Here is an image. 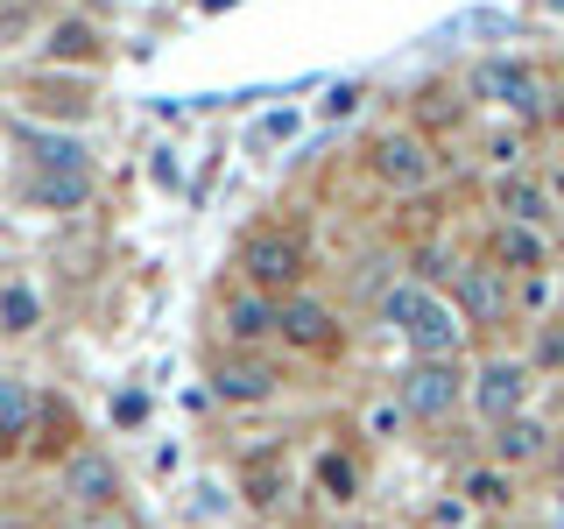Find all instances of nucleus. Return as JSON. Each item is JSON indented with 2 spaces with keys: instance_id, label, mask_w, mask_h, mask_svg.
Here are the masks:
<instances>
[{
  "instance_id": "f257e3e1",
  "label": "nucleus",
  "mask_w": 564,
  "mask_h": 529,
  "mask_svg": "<svg viewBox=\"0 0 564 529\" xmlns=\"http://www.w3.org/2000/svg\"><path fill=\"white\" fill-rule=\"evenodd\" d=\"M381 325L402 339L410 360H458V346H466V317L452 311L445 290H431L423 276H402L381 290Z\"/></svg>"
},
{
  "instance_id": "f03ea898",
  "label": "nucleus",
  "mask_w": 564,
  "mask_h": 529,
  "mask_svg": "<svg viewBox=\"0 0 564 529\" xmlns=\"http://www.w3.org/2000/svg\"><path fill=\"white\" fill-rule=\"evenodd\" d=\"M29 163H22V198L43 205V212H85L99 191V170H93V149L78 134L50 128V134H22Z\"/></svg>"
},
{
  "instance_id": "7ed1b4c3",
  "label": "nucleus",
  "mask_w": 564,
  "mask_h": 529,
  "mask_svg": "<svg viewBox=\"0 0 564 529\" xmlns=\"http://www.w3.org/2000/svg\"><path fill=\"white\" fill-rule=\"evenodd\" d=\"M234 269H240V290H261V296H304L311 290V240L282 219H261L234 240Z\"/></svg>"
},
{
  "instance_id": "20e7f679",
  "label": "nucleus",
  "mask_w": 564,
  "mask_h": 529,
  "mask_svg": "<svg viewBox=\"0 0 564 529\" xmlns=\"http://www.w3.org/2000/svg\"><path fill=\"white\" fill-rule=\"evenodd\" d=\"M423 269H431V276H423L431 290L452 296V311L466 317V332H501L508 317H516V282L494 276L480 255H452V261L423 255Z\"/></svg>"
},
{
  "instance_id": "39448f33",
  "label": "nucleus",
  "mask_w": 564,
  "mask_h": 529,
  "mask_svg": "<svg viewBox=\"0 0 564 529\" xmlns=\"http://www.w3.org/2000/svg\"><path fill=\"white\" fill-rule=\"evenodd\" d=\"M466 93L494 106V114L508 120V128H551V78H543L529 57H480L466 71Z\"/></svg>"
},
{
  "instance_id": "423d86ee",
  "label": "nucleus",
  "mask_w": 564,
  "mask_h": 529,
  "mask_svg": "<svg viewBox=\"0 0 564 529\" xmlns=\"http://www.w3.org/2000/svg\"><path fill=\"white\" fill-rule=\"evenodd\" d=\"M360 163H367V176H375L381 191H395V198H416V191H431L437 170H445V163H437L431 128H410V120H395V128H375V134H367Z\"/></svg>"
},
{
  "instance_id": "0eeeda50",
  "label": "nucleus",
  "mask_w": 564,
  "mask_h": 529,
  "mask_svg": "<svg viewBox=\"0 0 564 529\" xmlns=\"http://www.w3.org/2000/svg\"><path fill=\"white\" fill-rule=\"evenodd\" d=\"M395 410L410 417V423H445L458 402L473 396V367L466 360H402V375H395Z\"/></svg>"
},
{
  "instance_id": "6e6552de",
  "label": "nucleus",
  "mask_w": 564,
  "mask_h": 529,
  "mask_svg": "<svg viewBox=\"0 0 564 529\" xmlns=\"http://www.w3.org/2000/svg\"><path fill=\"white\" fill-rule=\"evenodd\" d=\"M57 487H64V508L70 516H120V501H128V473H120V458L106 445H78L57 466Z\"/></svg>"
},
{
  "instance_id": "1a4fd4ad",
  "label": "nucleus",
  "mask_w": 564,
  "mask_h": 529,
  "mask_svg": "<svg viewBox=\"0 0 564 529\" xmlns=\"http://www.w3.org/2000/svg\"><path fill=\"white\" fill-rule=\"evenodd\" d=\"M529 396H536V367H529L522 353H487V360L473 367V396H466V402L480 410V423L494 431V423L522 417Z\"/></svg>"
},
{
  "instance_id": "9d476101",
  "label": "nucleus",
  "mask_w": 564,
  "mask_h": 529,
  "mask_svg": "<svg viewBox=\"0 0 564 529\" xmlns=\"http://www.w3.org/2000/svg\"><path fill=\"white\" fill-rule=\"evenodd\" d=\"M275 339L296 353V360H332V353L346 346V325H339V311L325 304V296H282L275 304Z\"/></svg>"
},
{
  "instance_id": "9b49d317",
  "label": "nucleus",
  "mask_w": 564,
  "mask_h": 529,
  "mask_svg": "<svg viewBox=\"0 0 564 529\" xmlns=\"http://www.w3.org/2000/svg\"><path fill=\"white\" fill-rule=\"evenodd\" d=\"M480 261L494 276H508V282H529V276L557 269V240H551V226H501L494 219L487 240H480Z\"/></svg>"
},
{
  "instance_id": "f8f14e48",
  "label": "nucleus",
  "mask_w": 564,
  "mask_h": 529,
  "mask_svg": "<svg viewBox=\"0 0 564 529\" xmlns=\"http://www.w3.org/2000/svg\"><path fill=\"white\" fill-rule=\"evenodd\" d=\"M487 212L501 226H557V198L543 184V170H501L487 184Z\"/></svg>"
},
{
  "instance_id": "ddd939ff",
  "label": "nucleus",
  "mask_w": 564,
  "mask_h": 529,
  "mask_svg": "<svg viewBox=\"0 0 564 529\" xmlns=\"http://www.w3.org/2000/svg\"><path fill=\"white\" fill-rule=\"evenodd\" d=\"M205 381H212V396L234 402V410H261V402H275V388H282V375L261 360V353H234V346L205 367Z\"/></svg>"
},
{
  "instance_id": "4468645a",
  "label": "nucleus",
  "mask_w": 564,
  "mask_h": 529,
  "mask_svg": "<svg viewBox=\"0 0 564 529\" xmlns=\"http://www.w3.org/2000/svg\"><path fill=\"white\" fill-rule=\"evenodd\" d=\"M487 458L494 466H508V473H529V466H551L557 458V438H551V423L543 417H508V423H494L487 431Z\"/></svg>"
},
{
  "instance_id": "2eb2a0df",
  "label": "nucleus",
  "mask_w": 564,
  "mask_h": 529,
  "mask_svg": "<svg viewBox=\"0 0 564 529\" xmlns=\"http://www.w3.org/2000/svg\"><path fill=\"white\" fill-rule=\"evenodd\" d=\"M43 64L50 71H93V64H106V29L85 22V14H57V22L43 29Z\"/></svg>"
},
{
  "instance_id": "dca6fc26",
  "label": "nucleus",
  "mask_w": 564,
  "mask_h": 529,
  "mask_svg": "<svg viewBox=\"0 0 564 529\" xmlns=\"http://www.w3.org/2000/svg\"><path fill=\"white\" fill-rule=\"evenodd\" d=\"M219 332H226V346L234 353H261L275 339V296H261V290H234L219 304Z\"/></svg>"
},
{
  "instance_id": "f3484780",
  "label": "nucleus",
  "mask_w": 564,
  "mask_h": 529,
  "mask_svg": "<svg viewBox=\"0 0 564 529\" xmlns=\"http://www.w3.org/2000/svg\"><path fill=\"white\" fill-rule=\"evenodd\" d=\"M35 423H43V396H35V381L0 375V458H8V452H29Z\"/></svg>"
},
{
  "instance_id": "a211bd4d",
  "label": "nucleus",
  "mask_w": 564,
  "mask_h": 529,
  "mask_svg": "<svg viewBox=\"0 0 564 529\" xmlns=\"http://www.w3.org/2000/svg\"><path fill=\"white\" fill-rule=\"evenodd\" d=\"M458 501L480 508V516H501V508H516V473L494 466V458H487V466H466V473H458Z\"/></svg>"
},
{
  "instance_id": "6ab92c4d",
  "label": "nucleus",
  "mask_w": 564,
  "mask_h": 529,
  "mask_svg": "<svg viewBox=\"0 0 564 529\" xmlns=\"http://www.w3.org/2000/svg\"><path fill=\"white\" fill-rule=\"evenodd\" d=\"M35 325H43V290H35L29 276H0V332H8V339H29Z\"/></svg>"
},
{
  "instance_id": "aec40b11",
  "label": "nucleus",
  "mask_w": 564,
  "mask_h": 529,
  "mask_svg": "<svg viewBox=\"0 0 564 529\" xmlns=\"http://www.w3.org/2000/svg\"><path fill=\"white\" fill-rule=\"evenodd\" d=\"M29 452H43V458H64L78 452V417H64V402H50L43 396V423H35V438H29Z\"/></svg>"
},
{
  "instance_id": "412c9836",
  "label": "nucleus",
  "mask_w": 564,
  "mask_h": 529,
  "mask_svg": "<svg viewBox=\"0 0 564 529\" xmlns=\"http://www.w3.org/2000/svg\"><path fill=\"white\" fill-rule=\"evenodd\" d=\"M240 494H247V508H275L282 501V458L275 452L240 458Z\"/></svg>"
},
{
  "instance_id": "4be33fe9",
  "label": "nucleus",
  "mask_w": 564,
  "mask_h": 529,
  "mask_svg": "<svg viewBox=\"0 0 564 529\" xmlns=\"http://www.w3.org/2000/svg\"><path fill=\"white\" fill-rule=\"evenodd\" d=\"M311 481L332 494V501H352L360 494V458H352L346 445H332V452H317V466H311Z\"/></svg>"
},
{
  "instance_id": "5701e85b",
  "label": "nucleus",
  "mask_w": 564,
  "mask_h": 529,
  "mask_svg": "<svg viewBox=\"0 0 564 529\" xmlns=\"http://www.w3.org/2000/svg\"><path fill=\"white\" fill-rule=\"evenodd\" d=\"M557 290H564V269H551V276H529V282H516V311L529 317V325H551Z\"/></svg>"
},
{
  "instance_id": "b1692460",
  "label": "nucleus",
  "mask_w": 564,
  "mask_h": 529,
  "mask_svg": "<svg viewBox=\"0 0 564 529\" xmlns=\"http://www.w3.org/2000/svg\"><path fill=\"white\" fill-rule=\"evenodd\" d=\"M536 375H564V317H551V325H536V339H529L522 353Z\"/></svg>"
},
{
  "instance_id": "393cba45",
  "label": "nucleus",
  "mask_w": 564,
  "mask_h": 529,
  "mask_svg": "<svg viewBox=\"0 0 564 529\" xmlns=\"http://www.w3.org/2000/svg\"><path fill=\"white\" fill-rule=\"evenodd\" d=\"M149 388H113V396H106V417H113V431H141V423H149Z\"/></svg>"
},
{
  "instance_id": "a878e982",
  "label": "nucleus",
  "mask_w": 564,
  "mask_h": 529,
  "mask_svg": "<svg viewBox=\"0 0 564 529\" xmlns=\"http://www.w3.org/2000/svg\"><path fill=\"white\" fill-rule=\"evenodd\" d=\"M402 423H410V417H402V410H395V396H381V402H367V417H360V431H367V438H395V431H402Z\"/></svg>"
},
{
  "instance_id": "bb28decb",
  "label": "nucleus",
  "mask_w": 564,
  "mask_h": 529,
  "mask_svg": "<svg viewBox=\"0 0 564 529\" xmlns=\"http://www.w3.org/2000/svg\"><path fill=\"white\" fill-rule=\"evenodd\" d=\"M543 184H551V198H557V212H564V163H551V170H543Z\"/></svg>"
},
{
  "instance_id": "cd10ccee",
  "label": "nucleus",
  "mask_w": 564,
  "mask_h": 529,
  "mask_svg": "<svg viewBox=\"0 0 564 529\" xmlns=\"http://www.w3.org/2000/svg\"><path fill=\"white\" fill-rule=\"evenodd\" d=\"M551 128H557V134H564V78H557V85H551Z\"/></svg>"
},
{
  "instance_id": "c85d7f7f",
  "label": "nucleus",
  "mask_w": 564,
  "mask_h": 529,
  "mask_svg": "<svg viewBox=\"0 0 564 529\" xmlns=\"http://www.w3.org/2000/svg\"><path fill=\"white\" fill-rule=\"evenodd\" d=\"M543 508H551V522L564 529V487H557V494H543Z\"/></svg>"
},
{
  "instance_id": "c756f323",
  "label": "nucleus",
  "mask_w": 564,
  "mask_h": 529,
  "mask_svg": "<svg viewBox=\"0 0 564 529\" xmlns=\"http://www.w3.org/2000/svg\"><path fill=\"white\" fill-rule=\"evenodd\" d=\"M551 240H557V247H564V212H557V226H551Z\"/></svg>"
},
{
  "instance_id": "7c9ffc66",
  "label": "nucleus",
  "mask_w": 564,
  "mask_h": 529,
  "mask_svg": "<svg viewBox=\"0 0 564 529\" xmlns=\"http://www.w3.org/2000/svg\"><path fill=\"white\" fill-rule=\"evenodd\" d=\"M551 466H557V481H564V445H557V458H551Z\"/></svg>"
}]
</instances>
